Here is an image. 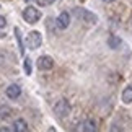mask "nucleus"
<instances>
[{
    "label": "nucleus",
    "instance_id": "f3484780",
    "mask_svg": "<svg viewBox=\"0 0 132 132\" xmlns=\"http://www.w3.org/2000/svg\"><path fill=\"white\" fill-rule=\"evenodd\" d=\"M103 2H106V3H111V2H114V0H103Z\"/></svg>",
    "mask_w": 132,
    "mask_h": 132
},
{
    "label": "nucleus",
    "instance_id": "2eb2a0df",
    "mask_svg": "<svg viewBox=\"0 0 132 132\" xmlns=\"http://www.w3.org/2000/svg\"><path fill=\"white\" fill-rule=\"evenodd\" d=\"M55 0H38V3L41 5V7H47V5H52Z\"/></svg>",
    "mask_w": 132,
    "mask_h": 132
},
{
    "label": "nucleus",
    "instance_id": "4468645a",
    "mask_svg": "<svg viewBox=\"0 0 132 132\" xmlns=\"http://www.w3.org/2000/svg\"><path fill=\"white\" fill-rule=\"evenodd\" d=\"M24 72L28 75H31V72H33V64H31V59L29 57L24 59Z\"/></svg>",
    "mask_w": 132,
    "mask_h": 132
},
{
    "label": "nucleus",
    "instance_id": "1a4fd4ad",
    "mask_svg": "<svg viewBox=\"0 0 132 132\" xmlns=\"http://www.w3.org/2000/svg\"><path fill=\"white\" fill-rule=\"evenodd\" d=\"M13 130H18V132H26V130H29L28 122L24 119H16L13 122Z\"/></svg>",
    "mask_w": 132,
    "mask_h": 132
},
{
    "label": "nucleus",
    "instance_id": "a211bd4d",
    "mask_svg": "<svg viewBox=\"0 0 132 132\" xmlns=\"http://www.w3.org/2000/svg\"><path fill=\"white\" fill-rule=\"evenodd\" d=\"M26 2H31V0H26Z\"/></svg>",
    "mask_w": 132,
    "mask_h": 132
},
{
    "label": "nucleus",
    "instance_id": "f8f14e48",
    "mask_svg": "<svg viewBox=\"0 0 132 132\" xmlns=\"http://www.w3.org/2000/svg\"><path fill=\"white\" fill-rule=\"evenodd\" d=\"M121 44H122V41H121L119 36H109V39H108V46H109L111 49H118Z\"/></svg>",
    "mask_w": 132,
    "mask_h": 132
},
{
    "label": "nucleus",
    "instance_id": "423d86ee",
    "mask_svg": "<svg viewBox=\"0 0 132 132\" xmlns=\"http://www.w3.org/2000/svg\"><path fill=\"white\" fill-rule=\"evenodd\" d=\"M38 67L41 70H51L54 67V60L52 57H49V55H41V57L38 59Z\"/></svg>",
    "mask_w": 132,
    "mask_h": 132
},
{
    "label": "nucleus",
    "instance_id": "7ed1b4c3",
    "mask_svg": "<svg viewBox=\"0 0 132 132\" xmlns=\"http://www.w3.org/2000/svg\"><path fill=\"white\" fill-rule=\"evenodd\" d=\"M41 44H43V36L39 31H31L26 36V46L29 49H38L41 47Z\"/></svg>",
    "mask_w": 132,
    "mask_h": 132
},
{
    "label": "nucleus",
    "instance_id": "9d476101",
    "mask_svg": "<svg viewBox=\"0 0 132 132\" xmlns=\"http://www.w3.org/2000/svg\"><path fill=\"white\" fill-rule=\"evenodd\" d=\"M15 38H16V43H18L20 54H24V43H23V38H21V31L18 28H15Z\"/></svg>",
    "mask_w": 132,
    "mask_h": 132
},
{
    "label": "nucleus",
    "instance_id": "20e7f679",
    "mask_svg": "<svg viewBox=\"0 0 132 132\" xmlns=\"http://www.w3.org/2000/svg\"><path fill=\"white\" fill-rule=\"evenodd\" d=\"M23 18H24V21H28V23H36L39 21V18H41V13H39V10L38 8H34V7H26L23 10Z\"/></svg>",
    "mask_w": 132,
    "mask_h": 132
},
{
    "label": "nucleus",
    "instance_id": "9b49d317",
    "mask_svg": "<svg viewBox=\"0 0 132 132\" xmlns=\"http://www.w3.org/2000/svg\"><path fill=\"white\" fill-rule=\"evenodd\" d=\"M122 101L126 104L132 103V85H129V87L124 88V91H122Z\"/></svg>",
    "mask_w": 132,
    "mask_h": 132
},
{
    "label": "nucleus",
    "instance_id": "dca6fc26",
    "mask_svg": "<svg viewBox=\"0 0 132 132\" xmlns=\"http://www.w3.org/2000/svg\"><path fill=\"white\" fill-rule=\"evenodd\" d=\"M5 24H7V20H5V16H0V29L5 28Z\"/></svg>",
    "mask_w": 132,
    "mask_h": 132
},
{
    "label": "nucleus",
    "instance_id": "ddd939ff",
    "mask_svg": "<svg viewBox=\"0 0 132 132\" xmlns=\"http://www.w3.org/2000/svg\"><path fill=\"white\" fill-rule=\"evenodd\" d=\"M10 116H12V108L2 104V106H0V119H8Z\"/></svg>",
    "mask_w": 132,
    "mask_h": 132
},
{
    "label": "nucleus",
    "instance_id": "6e6552de",
    "mask_svg": "<svg viewBox=\"0 0 132 132\" xmlns=\"http://www.w3.org/2000/svg\"><path fill=\"white\" fill-rule=\"evenodd\" d=\"M5 93H7V96L10 100H16L20 95H21V88L18 87V85H10V87L7 88V91H5Z\"/></svg>",
    "mask_w": 132,
    "mask_h": 132
},
{
    "label": "nucleus",
    "instance_id": "f03ea898",
    "mask_svg": "<svg viewBox=\"0 0 132 132\" xmlns=\"http://www.w3.org/2000/svg\"><path fill=\"white\" fill-rule=\"evenodd\" d=\"M54 113H55V116L57 118H67L69 116V113H70V103L67 100H59L57 103H55V106H54Z\"/></svg>",
    "mask_w": 132,
    "mask_h": 132
},
{
    "label": "nucleus",
    "instance_id": "0eeeda50",
    "mask_svg": "<svg viewBox=\"0 0 132 132\" xmlns=\"http://www.w3.org/2000/svg\"><path fill=\"white\" fill-rule=\"evenodd\" d=\"M57 28L59 29H67L69 28V24H70V15L67 13V12H62L57 16Z\"/></svg>",
    "mask_w": 132,
    "mask_h": 132
},
{
    "label": "nucleus",
    "instance_id": "f257e3e1",
    "mask_svg": "<svg viewBox=\"0 0 132 132\" xmlns=\"http://www.w3.org/2000/svg\"><path fill=\"white\" fill-rule=\"evenodd\" d=\"M73 13H75V16L80 18V20H82V21H85V23L93 24V23L98 21V16H96L95 13L88 12V10H85V8H75V10H73Z\"/></svg>",
    "mask_w": 132,
    "mask_h": 132
},
{
    "label": "nucleus",
    "instance_id": "39448f33",
    "mask_svg": "<svg viewBox=\"0 0 132 132\" xmlns=\"http://www.w3.org/2000/svg\"><path fill=\"white\" fill-rule=\"evenodd\" d=\"M78 130H83V132H95V130H98V122H96L95 119H85L80 122L78 126Z\"/></svg>",
    "mask_w": 132,
    "mask_h": 132
}]
</instances>
